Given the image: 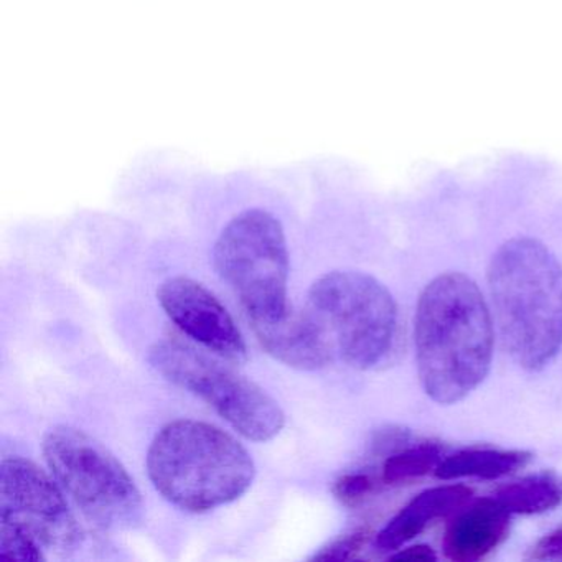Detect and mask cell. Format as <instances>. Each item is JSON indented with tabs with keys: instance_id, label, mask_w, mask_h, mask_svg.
Here are the masks:
<instances>
[{
	"instance_id": "d6986e66",
	"label": "cell",
	"mask_w": 562,
	"mask_h": 562,
	"mask_svg": "<svg viewBox=\"0 0 562 562\" xmlns=\"http://www.w3.org/2000/svg\"><path fill=\"white\" fill-rule=\"evenodd\" d=\"M531 558L538 561H562V525L536 542Z\"/></svg>"
},
{
	"instance_id": "ba28073f",
	"label": "cell",
	"mask_w": 562,
	"mask_h": 562,
	"mask_svg": "<svg viewBox=\"0 0 562 562\" xmlns=\"http://www.w3.org/2000/svg\"><path fill=\"white\" fill-rule=\"evenodd\" d=\"M64 493L37 463L5 459L0 467V521L24 529L44 551H74L81 528Z\"/></svg>"
},
{
	"instance_id": "7c38bea8",
	"label": "cell",
	"mask_w": 562,
	"mask_h": 562,
	"mask_svg": "<svg viewBox=\"0 0 562 562\" xmlns=\"http://www.w3.org/2000/svg\"><path fill=\"white\" fill-rule=\"evenodd\" d=\"M472 488L465 485H440L411 499L376 535L380 551H396L426 531L437 519L456 515L472 499Z\"/></svg>"
},
{
	"instance_id": "7a4b0ae2",
	"label": "cell",
	"mask_w": 562,
	"mask_h": 562,
	"mask_svg": "<svg viewBox=\"0 0 562 562\" xmlns=\"http://www.w3.org/2000/svg\"><path fill=\"white\" fill-rule=\"evenodd\" d=\"M486 278L506 350L522 370H544L562 350L561 262L538 239L513 238Z\"/></svg>"
},
{
	"instance_id": "e0dca14e",
	"label": "cell",
	"mask_w": 562,
	"mask_h": 562,
	"mask_svg": "<svg viewBox=\"0 0 562 562\" xmlns=\"http://www.w3.org/2000/svg\"><path fill=\"white\" fill-rule=\"evenodd\" d=\"M380 483L383 482L373 472L357 470V472H348L338 476L331 486V492H334L335 498L344 505L357 506L370 498L376 492Z\"/></svg>"
},
{
	"instance_id": "4fadbf2b",
	"label": "cell",
	"mask_w": 562,
	"mask_h": 562,
	"mask_svg": "<svg viewBox=\"0 0 562 562\" xmlns=\"http://www.w3.org/2000/svg\"><path fill=\"white\" fill-rule=\"evenodd\" d=\"M532 453L526 450L475 449L460 450L446 456L437 467L436 476L442 480L482 479L496 480L525 469Z\"/></svg>"
},
{
	"instance_id": "9a60e30c",
	"label": "cell",
	"mask_w": 562,
	"mask_h": 562,
	"mask_svg": "<svg viewBox=\"0 0 562 562\" xmlns=\"http://www.w3.org/2000/svg\"><path fill=\"white\" fill-rule=\"evenodd\" d=\"M403 446L387 453L381 467L380 479L386 485H400V483H409L420 476L429 475L436 472L437 467L446 459V450L440 443L424 442L413 443V446Z\"/></svg>"
},
{
	"instance_id": "277c9868",
	"label": "cell",
	"mask_w": 562,
	"mask_h": 562,
	"mask_svg": "<svg viewBox=\"0 0 562 562\" xmlns=\"http://www.w3.org/2000/svg\"><path fill=\"white\" fill-rule=\"evenodd\" d=\"M308 307L324 325L335 357L355 370L384 367L400 348V308L373 276L331 271L308 291Z\"/></svg>"
},
{
	"instance_id": "8fae6325",
	"label": "cell",
	"mask_w": 562,
	"mask_h": 562,
	"mask_svg": "<svg viewBox=\"0 0 562 562\" xmlns=\"http://www.w3.org/2000/svg\"><path fill=\"white\" fill-rule=\"evenodd\" d=\"M509 526L512 513L493 496L469 502L447 526L443 555L456 562L482 561L505 542Z\"/></svg>"
},
{
	"instance_id": "6da1fadb",
	"label": "cell",
	"mask_w": 562,
	"mask_h": 562,
	"mask_svg": "<svg viewBox=\"0 0 562 562\" xmlns=\"http://www.w3.org/2000/svg\"><path fill=\"white\" fill-rule=\"evenodd\" d=\"M417 374L434 403L449 406L472 394L493 360L492 315L479 285L462 272L429 282L414 317Z\"/></svg>"
},
{
	"instance_id": "2e32d148",
	"label": "cell",
	"mask_w": 562,
	"mask_h": 562,
	"mask_svg": "<svg viewBox=\"0 0 562 562\" xmlns=\"http://www.w3.org/2000/svg\"><path fill=\"white\" fill-rule=\"evenodd\" d=\"M0 558L11 561H44V548L24 529L0 521Z\"/></svg>"
},
{
	"instance_id": "9c48e42d",
	"label": "cell",
	"mask_w": 562,
	"mask_h": 562,
	"mask_svg": "<svg viewBox=\"0 0 562 562\" xmlns=\"http://www.w3.org/2000/svg\"><path fill=\"white\" fill-rule=\"evenodd\" d=\"M167 317L196 344L223 360L239 363L248 357L245 338L225 305L200 282L183 276L167 279L157 289Z\"/></svg>"
},
{
	"instance_id": "30bf717a",
	"label": "cell",
	"mask_w": 562,
	"mask_h": 562,
	"mask_svg": "<svg viewBox=\"0 0 562 562\" xmlns=\"http://www.w3.org/2000/svg\"><path fill=\"white\" fill-rule=\"evenodd\" d=\"M259 345L274 360L297 370H321L335 358L330 338L311 307L288 312L269 322L251 324Z\"/></svg>"
},
{
	"instance_id": "ffe728a7",
	"label": "cell",
	"mask_w": 562,
	"mask_h": 562,
	"mask_svg": "<svg viewBox=\"0 0 562 562\" xmlns=\"http://www.w3.org/2000/svg\"><path fill=\"white\" fill-rule=\"evenodd\" d=\"M437 555L430 546H411V548L401 549L396 554L391 555V561L397 562H432Z\"/></svg>"
},
{
	"instance_id": "52a82bcc",
	"label": "cell",
	"mask_w": 562,
	"mask_h": 562,
	"mask_svg": "<svg viewBox=\"0 0 562 562\" xmlns=\"http://www.w3.org/2000/svg\"><path fill=\"white\" fill-rule=\"evenodd\" d=\"M149 363L167 381L205 401L236 432L252 442L281 434L284 411L255 381L180 341H157Z\"/></svg>"
},
{
	"instance_id": "3957f363",
	"label": "cell",
	"mask_w": 562,
	"mask_h": 562,
	"mask_svg": "<svg viewBox=\"0 0 562 562\" xmlns=\"http://www.w3.org/2000/svg\"><path fill=\"white\" fill-rule=\"evenodd\" d=\"M147 472L157 492L189 513H206L241 498L256 475L248 450L220 427L179 419L154 437Z\"/></svg>"
},
{
	"instance_id": "5bb4252c",
	"label": "cell",
	"mask_w": 562,
	"mask_h": 562,
	"mask_svg": "<svg viewBox=\"0 0 562 562\" xmlns=\"http://www.w3.org/2000/svg\"><path fill=\"white\" fill-rule=\"evenodd\" d=\"M493 498L512 515H539L562 505V476L554 472L535 473L505 483Z\"/></svg>"
},
{
	"instance_id": "8992f818",
	"label": "cell",
	"mask_w": 562,
	"mask_h": 562,
	"mask_svg": "<svg viewBox=\"0 0 562 562\" xmlns=\"http://www.w3.org/2000/svg\"><path fill=\"white\" fill-rule=\"evenodd\" d=\"M213 259L251 324L288 312V241L271 213L255 209L235 216L220 235Z\"/></svg>"
},
{
	"instance_id": "5b68a950",
	"label": "cell",
	"mask_w": 562,
	"mask_h": 562,
	"mask_svg": "<svg viewBox=\"0 0 562 562\" xmlns=\"http://www.w3.org/2000/svg\"><path fill=\"white\" fill-rule=\"evenodd\" d=\"M44 456L58 485L94 525L133 528L143 518V496L133 476L83 430L70 426L48 430Z\"/></svg>"
},
{
	"instance_id": "ac0fdd59",
	"label": "cell",
	"mask_w": 562,
	"mask_h": 562,
	"mask_svg": "<svg viewBox=\"0 0 562 562\" xmlns=\"http://www.w3.org/2000/svg\"><path fill=\"white\" fill-rule=\"evenodd\" d=\"M371 538L370 528H358L341 535L312 555V561H348L357 558L358 552L368 544Z\"/></svg>"
}]
</instances>
